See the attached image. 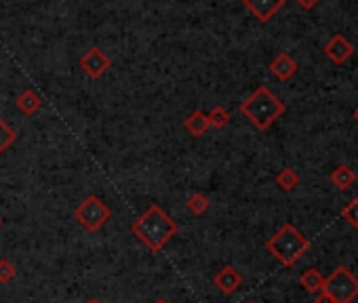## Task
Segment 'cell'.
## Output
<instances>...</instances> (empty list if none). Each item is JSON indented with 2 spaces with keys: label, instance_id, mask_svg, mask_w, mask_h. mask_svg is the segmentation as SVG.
Wrapping results in <instances>:
<instances>
[{
  "label": "cell",
  "instance_id": "6da1fadb",
  "mask_svg": "<svg viewBox=\"0 0 358 303\" xmlns=\"http://www.w3.org/2000/svg\"><path fill=\"white\" fill-rule=\"evenodd\" d=\"M177 232H179L177 221L171 219V215L165 213V209L160 205H150L131 223V234L152 253H160L173 236H177Z\"/></svg>",
  "mask_w": 358,
  "mask_h": 303
},
{
  "label": "cell",
  "instance_id": "7a4b0ae2",
  "mask_svg": "<svg viewBox=\"0 0 358 303\" xmlns=\"http://www.w3.org/2000/svg\"><path fill=\"white\" fill-rule=\"evenodd\" d=\"M284 112L287 106L264 85L257 87L240 104V114L259 131H268Z\"/></svg>",
  "mask_w": 358,
  "mask_h": 303
},
{
  "label": "cell",
  "instance_id": "3957f363",
  "mask_svg": "<svg viewBox=\"0 0 358 303\" xmlns=\"http://www.w3.org/2000/svg\"><path fill=\"white\" fill-rule=\"evenodd\" d=\"M308 249H310V240L293 223L280 225L266 243V251L284 267L295 265L308 253Z\"/></svg>",
  "mask_w": 358,
  "mask_h": 303
},
{
  "label": "cell",
  "instance_id": "277c9868",
  "mask_svg": "<svg viewBox=\"0 0 358 303\" xmlns=\"http://www.w3.org/2000/svg\"><path fill=\"white\" fill-rule=\"evenodd\" d=\"M74 219L87 229V232H100L110 219H112V209L100 196H87L80 205L74 209Z\"/></svg>",
  "mask_w": 358,
  "mask_h": 303
},
{
  "label": "cell",
  "instance_id": "5b68a950",
  "mask_svg": "<svg viewBox=\"0 0 358 303\" xmlns=\"http://www.w3.org/2000/svg\"><path fill=\"white\" fill-rule=\"evenodd\" d=\"M324 293L335 303H352L358 297V278L346 265H337L333 272L324 278Z\"/></svg>",
  "mask_w": 358,
  "mask_h": 303
},
{
  "label": "cell",
  "instance_id": "8992f818",
  "mask_svg": "<svg viewBox=\"0 0 358 303\" xmlns=\"http://www.w3.org/2000/svg\"><path fill=\"white\" fill-rule=\"evenodd\" d=\"M78 65H80V70L89 76V78H93V80H97V78H102L110 67H112V59L100 49V47H91L80 59H78Z\"/></svg>",
  "mask_w": 358,
  "mask_h": 303
},
{
  "label": "cell",
  "instance_id": "52a82bcc",
  "mask_svg": "<svg viewBox=\"0 0 358 303\" xmlns=\"http://www.w3.org/2000/svg\"><path fill=\"white\" fill-rule=\"evenodd\" d=\"M213 284L223 295H234L243 287V276H240V272L236 267L223 265L221 269H217V274L213 276Z\"/></svg>",
  "mask_w": 358,
  "mask_h": 303
},
{
  "label": "cell",
  "instance_id": "ba28073f",
  "mask_svg": "<svg viewBox=\"0 0 358 303\" xmlns=\"http://www.w3.org/2000/svg\"><path fill=\"white\" fill-rule=\"evenodd\" d=\"M243 5L257 21L266 23L284 7V0H243Z\"/></svg>",
  "mask_w": 358,
  "mask_h": 303
},
{
  "label": "cell",
  "instance_id": "9c48e42d",
  "mask_svg": "<svg viewBox=\"0 0 358 303\" xmlns=\"http://www.w3.org/2000/svg\"><path fill=\"white\" fill-rule=\"evenodd\" d=\"M324 55H327L333 63H346L352 55H354V45L342 36V34H335V36L324 45Z\"/></svg>",
  "mask_w": 358,
  "mask_h": 303
},
{
  "label": "cell",
  "instance_id": "30bf717a",
  "mask_svg": "<svg viewBox=\"0 0 358 303\" xmlns=\"http://www.w3.org/2000/svg\"><path fill=\"white\" fill-rule=\"evenodd\" d=\"M270 74L278 78L280 82H287L298 74V61L289 53H280L270 61Z\"/></svg>",
  "mask_w": 358,
  "mask_h": 303
},
{
  "label": "cell",
  "instance_id": "8fae6325",
  "mask_svg": "<svg viewBox=\"0 0 358 303\" xmlns=\"http://www.w3.org/2000/svg\"><path fill=\"white\" fill-rule=\"evenodd\" d=\"M15 108L25 114V116H34L41 108H43V99L36 91H32V89H25L17 95L15 99Z\"/></svg>",
  "mask_w": 358,
  "mask_h": 303
},
{
  "label": "cell",
  "instance_id": "7c38bea8",
  "mask_svg": "<svg viewBox=\"0 0 358 303\" xmlns=\"http://www.w3.org/2000/svg\"><path fill=\"white\" fill-rule=\"evenodd\" d=\"M183 126H186V131L192 135V137H203V135L211 128V126H209L207 114L201 112V110H194V112L183 120Z\"/></svg>",
  "mask_w": 358,
  "mask_h": 303
},
{
  "label": "cell",
  "instance_id": "4fadbf2b",
  "mask_svg": "<svg viewBox=\"0 0 358 303\" xmlns=\"http://www.w3.org/2000/svg\"><path fill=\"white\" fill-rule=\"evenodd\" d=\"M300 284L304 287L306 293H310V295H318V293L324 289V276L318 272V269L308 267L306 272L300 276Z\"/></svg>",
  "mask_w": 358,
  "mask_h": 303
},
{
  "label": "cell",
  "instance_id": "5bb4252c",
  "mask_svg": "<svg viewBox=\"0 0 358 303\" xmlns=\"http://www.w3.org/2000/svg\"><path fill=\"white\" fill-rule=\"evenodd\" d=\"M331 181L337 190H350L356 183V173L354 168H350L348 164H339L335 171L331 173Z\"/></svg>",
  "mask_w": 358,
  "mask_h": 303
},
{
  "label": "cell",
  "instance_id": "9a60e30c",
  "mask_svg": "<svg viewBox=\"0 0 358 303\" xmlns=\"http://www.w3.org/2000/svg\"><path fill=\"white\" fill-rule=\"evenodd\" d=\"M186 207H188V211H190L192 215H197V217H199V215H205V213L209 211L211 202H209V198H207L203 192H194V194L188 196Z\"/></svg>",
  "mask_w": 358,
  "mask_h": 303
},
{
  "label": "cell",
  "instance_id": "2e32d148",
  "mask_svg": "<svg viewBox=\"0 0 358 303\" xmlns=\"http://www.w3.org/2000/svg\"><path fill=\"white\" fill-rule=\"evenodd\" d=\"M276 186L282 192H293V190H295L300 186V175H298L295 168H291V166L282 168V171L276 175Z\"/></svg>",
  "mask_w": 358,
  "mask_h": 303
},
{
  "label": "cell",
  "instance_id": "e0dca14e",
  "mask_svg": "<svg viewBox=\"0 0 358 303\" xmlns=\"http://www.w3.org/2000/svg\"><path fill=\"white\" fill-rule=\"evenodd\" d=\"M17 139V133L11 128V124L7 120L0 118V156H3Z\"/></svg>",
  "mask_w": 358,
  "mask_h": 303
},
{
  "label": "cell",
  "instance_id": "ac0fdd59",
  "mask_svg": "<svg viewBox=\"0 0 358 303\" xmlns=\"http://www.w3.org/2000/svg\"><path fill=\"white\" fill-rule=\"evenodd\" d=\"M207 118H209V126H213V128H223V126H227V122H230V112H227L225 108H221V106H215V108L207 114Z\"/></svg>",
  "mask_w": 358,
  "mask_h": 303
},
{
  "label": "cell",
  "instance_id": "d6986e66",
  "mask_svg": "<svg viewBox=\"0 0 358 303\" xmlns=\"http://www.w3.org/2000/svg\"><path fill=\"white\" fill-rule=\"evenodd\" d=\"M342 217L346 219L348 225L358 227V198H352V200L348 202V207L342 211Z\"/></svg>",
  "mask_w": 358,
  "mask_h": 303
},
{
  "label": "cell",
  "instance_id": "ffe728a7",
  "mask_svg": "<svg viewBox=\"0 0 358 303\" xmlns=\"http://www.w3.org/2000/svg\"><path fill=\"white\" fill-rule=\"evenodd\" d=\"M17 274L15 265L9 259H0V284H9Z\"/></svg>",
  "mask_w": 358,
  "mask_h": 303
},
{
  "label": "cell",
  "instance_id": "44dd1931",
  "mask_svg": "<svg viewBox=\"0 0 358 303\" xmlns=\"http://www.w3.org/2000/svg\"><path fill=\"white\" fill-rule=\"evenodd\" d=\"M298 5H300L304 11H312V9L318 5V0H298Z\"/></svg>",
  "mask_w": 358,
  "mask_h": 303
},
{
  "label": "cell",
  "instance_id": "7402d4cb",
  "mask_svg": "<svg viewBox=\"0 0 358 303\" xmlns=\"http://www.w3.org/2000/svg\"><path fill=\"white\" fill-rule=\"evenodd\" d=\"M314 303H335V301H333L327 293H324V291H320V293L314 297Z\"/></svg>",
  "mask_w": 358,
  "mask_h": 303
},
{
  "label": "cell",
  "instance_id": "603a6c76",
  "mask_svg": "<svg viewBox=\"0 0 358 303\" xmlns=\"http://www.w3.org/2000/svg\"><path fill=\"white\" fill-rule=\"evenodd\" d=\"M154 303H169V301H167V299H156Z\"/></svg>",
  "mask_w": 358,
  "mask_h": 303
},
{
  "label": "cell",
  "instance_id": "cb8c5ba5",
  "mask_svg": "<svg viewBox=\"0 0 358 303\" xmlns=\"http://www.w3.org/2000/svg\"><path fill=\"white\" fill-rule=\"evenodd\" d=\"M87 303H102V301H100V299H89Z\"/></svg>",
  "mask_w": 358,
  "mask_h": 303
},
{
  "label": "cell",
  "instance_id": "d4e9b609",
  "mask_svg": "<svg viewBox=\"0 0 358 303\" xmlns=\"http://www.w3.org/2000/svg\"><path fill=\"white\" fill-rule=\"evenodd\" d=\"M354 120H356V122H358V108H356V110H354Z\"/></svg>",
  "mask_w": 358,
  "mask_h": 303
},
{
  "label": "cell",
  "instance_id": "484cf974",
  "mask_svg": "<svg viewBox=\"0 0 358 303\" xmlns=\"http://www.w3.org/2000/svg\"><path fill=\"white\" fill-rule=\"evenodd\" d=\"M0 227H3V219H0Z\"/></svg>",
  "mask_w": 358,
  "mask_h": 303
},
{
  "label": "cell",
  "instance_id": "4316f807",
  "mask_svg": "<svg viewBox=\"0 0 358 303\" xmlns=\"http://www.w3.org/2000/svg\"><path fill=\"white\" fill-rule=\"evenodd\" d=\"M247 303H255V301H247Z\"/></svg>",
  "mask_w": 358,
  "mask_h": 303
}]
</instances>
